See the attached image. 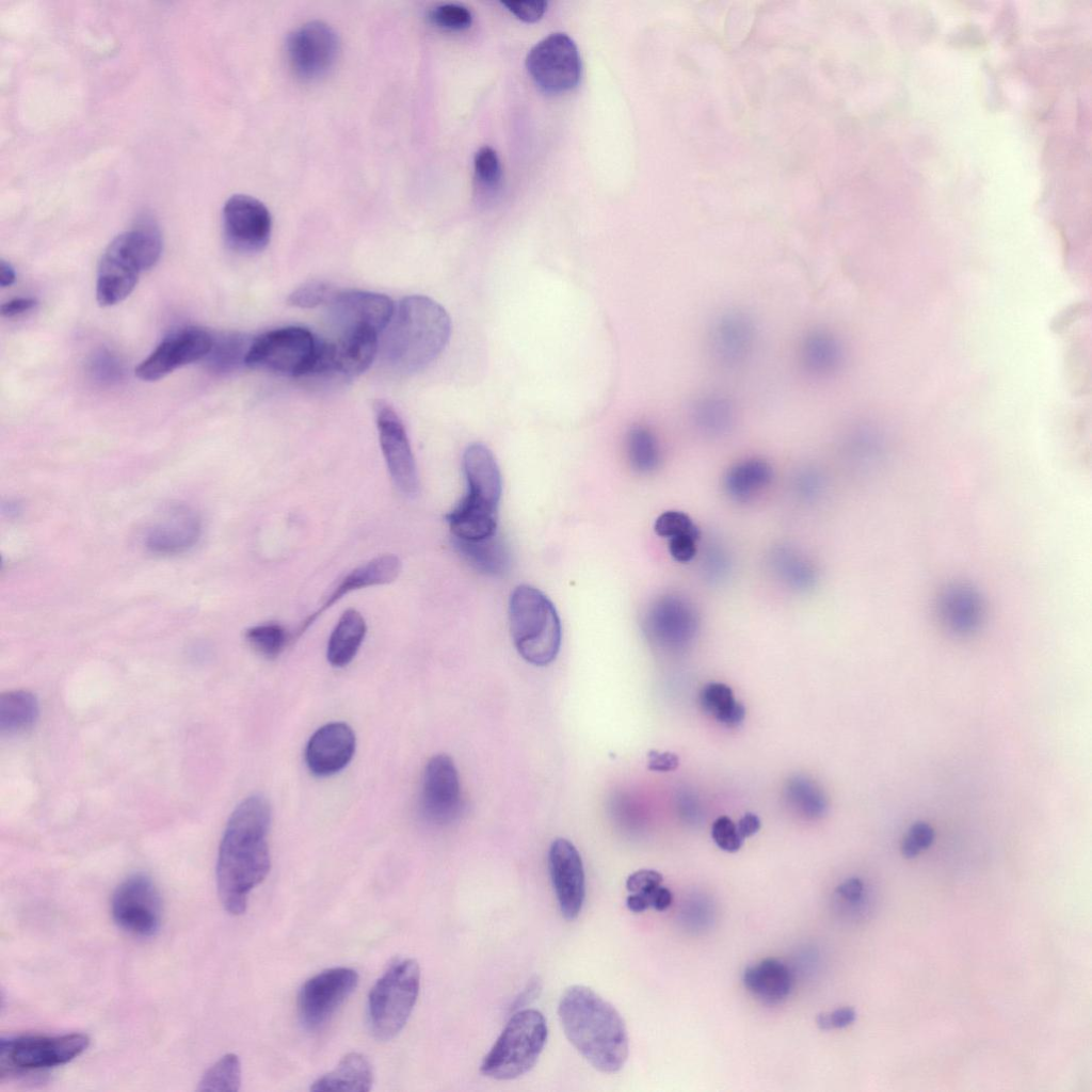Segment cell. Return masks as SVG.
Returning a JSON list of instances; mask_svg holds the SVG:
<instances>
[{"label":"cell","instance_id":"cell-1","mask_svg":"<svg viewBox=\"0 0 1092 1092\" xmlns=\"http://www.w3.org/2000/svg\"><path fill=\"white\" fill-rule=\"evenodd\" d=\"M270 804L259 794L244 799L228 819L219 848L216 887L229 914L245 912L251 890L270 871Z\"/></svg>","mask_w":1092,"mask_h":1092},{"label":"cell","instance_id":"cell-2","mask_svg":"<svg viewBox=\"0 0 1092 1092\" xmlns=\"http://www.w3.org/2000/svg\"><path fill=\"white\" fill-rule=\"evenodd\" d=\"M558 1014L573 1046L603 1073H616L628 1057V1034L616 1009L583 985L562 994Z\"/></svg>","mask_w":1092,"mask_h":1092},{"label":"cell","instance_id":"cell-3","mask_svg":"<svg viewBox=\"0 0 1092 1092\" xmlns=\"http://www.w3.org/2000/svg\"><path fill=\"white\" fill-rule=\"evenodd\" d=\"M383 356L402 373H415L432 364L445 350L451 335L446 309L425 295L404 298L382 333Z\"/></svg>","mask_w":1092,"mask_h":1092},{"label":"cell","instance_id":"cell-4","mask_svg":"<svg viewBox=\"0 0 1092 1092\" xmlns=\"http://www.w3.org/2000/svg\"><path fill=\"white\" fill-rule=\"evenodd\" d=\"M161 252L162 239L152 224H139L117 235L99 261L98 304L108 307L124 301L135 288L140 274L157 263Z\"/></svg>","mask_w":1092,"mask_h":1092},{"label":"cell","instance_id":"cell-5","mask_svg":"<svg viewBox=\"0 0 1092 1092\" xmlns=\"http://www.w3.org/2000/svg\"><path fill=\"white\" fill-rule=\"evenodd\" d=\"M510 629L518 654L527 662L545 667L561 647L562 628L553 604L540 590L521 584L509 603Z\"/></svg>","mask_w":1092,"mask_h":1092},{"label":"cell","instance_id":"cell-6","mask_svg":"<svg viewBox=\"0 0 1092 1092\" xmlns=\"http://www.w3.org/2000/svg\"><path fill=\"white\" fill-rule=\"evenodd\" d=\"M547 1034L546 1019L540 1011H516L483 1058L481 1074L496 1080H511L526 1074L536 1063Z\"/></svg>","mask_w":1092,"mask_h":1092},{"label":"cell","instance_id":"cell-7","mask_svg":"<svg viewBox=\"0 0 1092 1092\" xmlns=\"http://www.w3.org/2000/svg\"><path fill=\"white\" fill-rule=\"evenodd\" d=\"M420 989L416 960L392 963L369 992L367 1014L372 1034L381 1041L395 1038L405 1026Z\"/></svg>","mask_w":1092,"mask_h":1092},{"label":"cell","instance_id":"cell-8","mask_svg":"<svg viewBox=\"0 0 1092 1092\" xmlns=\"http://www.w3.org/2000/svg\"><path fill=\"white\" fill-rule=\"evenodd\" d=\"M321 338L301 326L276 328L255 337L245 366L287 376L311 375Z\"/></svg>","mask_w":1092,"mask_h":1092},{"label":"cell","instance_id":"cell-9","mask_svg":"<svg viewBox=\"0 0 1092 1092\" xmlns=\"http://www.w3.org/2000/svg\"><path fill=\"white\" fill-rule=\"evenodd\" d=\"M89 1044L90 1039L83 1033L1 1038V1076L65 1064L80 1056Z\"/></svg>","mask_w":1092,"mask_h":1092},{"label":"cell","instance_id":"cell-10","mask_svg":"<svg viewBox=\"0 0 1092 1092\" xmlns=\"http://www.w3.org/2000/svg\"><path fill=\"white\" fill-rule=\"evenodd\" d=\"M526 66L535 84L550 94L574 89L581 75L578 49L565 33H552L533 46Z\"/></svg>","mask_w":1092,"mask_h":1092},{"label":"cell","instance_id":"cell-11","mask_svg":"<svg viewBox=\"0 0 1092 1092\" xmlns=\"http://www.w3.org/2000/svg\"><path fill=\"white\" fill-rule=\"evenodd\" d=\"M111 914L114 922L130 934L155 935L162 920V901L152 880L144 873L125 879L113 893Z\"/></svg>","mask_w":1092,"mask_h":1092},{"label":"cell","instance_id":"cell-12","mask_svg":"<svg viewBox=\"0 0 1092 1092\" xmlns=\"http://www.w3.org/2000/svg\"><path fill=\"white\" fill-rule=\"evenodd\" d=\"M358 974L350 967L325 969L309 978L298 996L301 1023L309 1030L323 1026L352 994Z\"/></svg>","mask_w":1092,"mask_h":1092},{"label":"cell","instance_id":"cell-13","mask_svg":"<svg viewBox=\"0 0 1092 1092\" xmlns=\"http://www.w3.org/2000/svg\"><path fill=\"white\" fill-rule=\"evenodd\" d=\"M757 339L754 318L745 310L729 308L719 314L709 326L708 353L717 366L736 370L752 358Z\"/></svg>","mask_w":1092,"mask_h":1092},{"label":"cell","instance_id":"cell-14","mask_svg":"<svg viewBox=\"0 0 1092 1092\" xmlns=\"http://www.w3.org/2000/svg\"><path fill=\"white\" fill-rule=\"evenodd\" d=\"M286 50L294 74L302 79L312 80L325 75L334 65L339 39L331 26L312 20L292 31Z\"/></svg>","mask_w":1092,"mask_h":1092},{"label":"cell","instance_id":"cell-15","mask_svg":"<svg viewBox=\"0 0 1092 1092\" xmlns=\"http://www.w3.org/2000/svg\"><path fill=\"white\" fill-rule=\"evenodd\" d=\"M373 410L380 446L390 477L403 494L416 495L419 481L404 424L394 407L384 400H375Z\"/></svg>","mask_w":1092,"mask_h":1092},{"label":"cell","instance_id":"cell-16","mask_svg":"<svg viewBox=\"0 0 1092 1092\" xmlns=\"http://www.w3.org/2000/svg\"><path fill=\"white\" fill-rule=\"evenodd\" d=\"M463 806L459 773L452 758L446 754L433 756L427 764L420 793L423 818L436 825L453 822Z\"/></svg>","mask_w":1092,"mask_h":1092},{"label":"cell","instance_id":"cell-17","mask_svg":"<svg viewBox=\"0 0 1092 1092\" xmlns=\"http://www.w3.org/2000/svg\"><path fill=\"white\" fill-rule=\"evenodd\" d=\"M222 221L225 240L237 252H260L269 243L272 229L270 212L252 196H230L224 204Z\"/></svg>","mask_w":1092,"mask_h":1092},{"label":"cell","instance_id":"cell-18","mask_svg":"<svg viewBox=\"0 0 1092 1092\" xmlns=\"http://www.w3.org/2000/svg\"><path fill=\"white\" fill-rule=\"evenodd\" d=\"M378 351L379 333L369 328L340 332L336 340H321L314 374L355 378L371 366Z\"/></svg>","mask_w":1092,"mask_h":1092},{"label":"cell","instance_id":"cell-19","mask_svg":"<svg viewBox=\"0 0 1092 1092\" xmlns=\"http://www.w3.org/2000/svg\"><path fill=\"white\" fill-rule=\"evenodd\" d=\"M211 335L198 327H184L166 336L135 368L145 382L158 381L177 368L196 362L211 351Z\"/></svg>","mask_w":1092,"mask_h":1092},{"label":"cell","instance_id":"cell-20","mask_svg":"<svg viewBox=\"0 0 1092 1092\" xmlns=\"http://www.w3.org/2000/svg\"><path fill=\"white\" fill-rule=\"evenodd\" d=\"M326 305L339 332L369 328L382 334L396 309L387 295L364 290H336Z\"/></svg>","mask_w":1092,"mask_h":1092},{"label":"cell","instance_id":"cell-21","mask_svg":"<svg viewBox=\"0 0 1092 1092\" xmlns=\"http://www.w3.org/2000/svg\"><path fill=\"white\" fill-rule=\"evenodd\" d=\"M548 868L560 911L565 919L579 915L585 897V878L581 856L565 838H557L548 851Z\"/></svg>","mask_w":1092,"mask_h":1092},{"label":"cell","instance_id":"cell-22","mask_svg":"<svg viewBox=\"0 0 1092 1092\" xmlns=\"http://www.w3.org/2000/svg\"><path fill=\"white\" fill-rule=\"evenodd\" d=\"M355 735L343 722H332L317 729L308 740L305 760L309 771L320 777L341 771L355 752Z\"/></svg>","mask_w":1092,"mask_h":1092},{"label":"cell","instance_id":"cell-23","mask_svg":"<svg viewBox=\"0 0 1092 1092\" xmlns=\"http://www.w3.org/2000/svg\"><path fill=\"white\" fill-rule=\"evenodd\" d=\"M645 627L656 641L677 645L688 642L694 636L697 615L685 598L667 595L651 606L645 616Z\"/></svg>","mask_w":1092,"mask_h":1092},{"label":"cell","instance_id":"cell-24","mask_svg":"<svg viewBox=\"0 0 1092 1092\" xmlns=\"http://www.w3.org/2000/svg\"><path fill=\"white\" fill-rule=\"evenodd\" d=\"M798 362L802 371L814 380L834 376L845 362V348L840 338L825 327L808 330L798 346Z\"/></svg>","mask_w":1092,"mask_h":1092},{"label":"cell","instance_id":"cell-25","mask_svg":"<svg viewBox=\"0 0 1092 1092\" xmlns=\"http://www.w3.org/2000/svg\"><path fill=\"white\" fill-rule=\"evenodd\" d=\"M200 532V521L194 512L186 507H172L148 530L146 547L155 553L174 555L195 544Z\"/></svg>","mask_w":1092,"mask_h":1092},{"label":"cell","instance_id":"cell-26","mask_svg":"<svg viewBox=\"0 0 1092 1092\" xmlns=\"http://www.w3.org/2000/svg\"><path fill=\"white\" fill-rule=\"evenodd\" d=\"M464 473L469 498L498 508L502 481L492 451L480 443L469 445L463 455Z\"/></svg>","mask_w":1092,"mask_h":1092},{"label":"cell","instance_id":"cell-27","mask_svg":"<svg viewBox=\"0 0 1092 1092\" xmlns=\"http://www.w3.org/2000/svg\"><path fill=\"white\" fill-rule=\"evenodd\" d=\"M401 571V562L394 555H383L360 565L346 575L325 597L321 607L302 624L299 635L306 630L316 619L348 593L372 585L394 581Z\"/></svg>","mask_w":1092,"mask_h":1092},{"label":"cell","instance_id":"cell-28","mask_svg":"<svg viewBox=\"0 0 1092 1092\" xmlns=\"http://www.w3.org/2000/svg\"><path fill=\"white\" fill-rule=\"evenodd\" d=\"M938 610L948 629L959 635L974 632L982 620L981 600L965 585L948 588L941 596Z\"/></svg>","mask_w":1092,"mask_h":1092},{"label":"cell","instance_id":"cell-29","mask_svg":"<svg viewBox=\"0 0 1092 1092\" xmlns=\"http://www.w3.org/2000/svg\"><path fill=\"white\" fill-rule=\"evenodd\" d=\"M497 510L464 496L446 519L454 539L479 541L496 534Z\"/></svg>","mask_w":1092,"mask_h":1092},{"label":"cell","instance_id":"cell-30","mask_svg":"<svg viewBox=\"0 0 1092 1092\" xmlns=\"http://www.w3.org/2000/svg\"><path fill=\"white\" fill-rule=\"evenodd\" d=\"M693 425L707 436L727 433L736 421L737 407L729 396L720 391H707L696 397L690 405Z\"/></svg>","mask_w":1092,"mask_h":1092},{"label":"cell","instance_id":"cell-31","mask_svg":"<svg viewBox=\"0 0 1092 1092\" xmlns=\"http://www.w3.org/2000/svg\"><path fill=\"white\" fill-rule=\"evenodd\" d=\"M743 983L761 1001L775 1005L789 995L792 976L789 968L778 960L766 959L744 970Z\"/></svg>","mask_w":1092,"mask_h":1092},{"label":"cell","instance_id":"cell-32","mask_svg":"<svg viewBox=\"0 0 1092 1092\" xmlns=\"http://www.w3.org/2000/svg\"><path fill=\"white\" fill-rule=\"evenodd\" d=\"M373 1082L372 1065L360 1053L347 1054L331 1072L310 1086L311 1091L368 1092Z\"/></svg>","mask_w":1092,"mask_h":1092},{"label":"cell","instance_id":"cell-33","mask_svg":"<svg viewBox=\"0 0 1092 1092\" xmlns=\"http://www.w3.org/2000/svg\"><path fill=\"white\" fill-rule=\"evenodd\" d=\"M367 631L363 615L346 610L333 629L326 649L327 661L335 668L349 664L357 654Z\"/></svg>","mask_w":1092,"mask_h":1092},{"label":"cell","instance_id":"cell-34","mask_svg":"<svg viewBox=\"0 0 1092 1092\" xmlns=\"http://www.w3.org/2000/svg\"><path fill=\"white\" fill-rule=\"evenodd\" d=\"M772 467L761 459H748L733 465L726 472L724 487L730 498L748 501L772 481Z\"/></svg>","mask_w":1092,"mask_h":1092},{"label":"cell","instance_id":"cell-35","mask_svg":"<svg viewBox=\"0 0 1092 1092\" xmlns=\"http://www.w3.org/2000/svg\"><path fill=\"white\" fill-rule=\"evenodd\" d=\"M461 557L476 571L487 576H500L510 566V553L505 544L496 536L479 541L454 539Z\"/></svg>","mask_w":1092,"mask_h":1092},{"label":"cell","instance_id":"cell-36","mask_svg":"<svg viewBox=\"0 0 1092 1092\" xmlns=\"http://www.w3.org/2000/svg\"><path fill=\"white\" fill-rule=\"evenodd\" d=\"M38 716L36 697L28 691L3 693L0 697V729L16 734L32 727Z\"/></svg>","mask_w":1092,"mask_h":1092},{"label":"cell","instance_id":"cell-37","mask_svg":"<svg viewBox=\"0 0 1092 1092\" xmlns=\"http://www.w3.org/2000/svg\"><path fill=\"white\" fill-rule=\"evenodd\" d=\"M700 704L706 713L728 727L740 725L745 718L744 706L735 700L730 687L722 682L706 685L700 693Z\"/></svg>","mask_w":1092,"mask_h":1092},{"label":"cell","instance_id":"cell-38","mask_svg":"<svg viewBox=\"0 0 1092 1092\" xmlns=\"http://www.w3.org/2000/svg\"><path fill=\"white\" fill-rule=\"evenodd\" d=\"M626 449L631 467L639 472H651L661 460V449L655 433L645 425H636L629 430Z\"/></svg>","mask_w":1092,"mask_h":1092},{"label":"cell","instance_id":"cell-39","mask_svg":"<svg viewBox=\"0 0 1092 1092\" xmlns=\"http://www.w3.org/2000/svg\"><path fill=\"white\" fill-rule=\"evenodd\" d=\"M772 564L783 581L793 588L806 589L816 578L812 564L792 549H777L773 555Z\"/></svg>","mask_w":1092,"mask_h":1092},{"label":"cell","instance_id":"cell-40","mask_svg":"<svg viewBox=\"0 0 1092 1092\" xmlns=\"http://www.w3.org/2000/svg\"><path fill=\"white\" fill-rule=\"evenodd\" d=\"M241 1083V1063L235 1054H226L203 1075L198 1091H238Z\"/></svg>","mask_w":1092,"mask_h":1092},{"label":"cell","instance_id":"cell-41","mask_svg":"<svg viewBox=\"0 0 1092 1092\" xmlns=\"http://www.w3.org/2000/svg\"><path fill=\"white\" fill-rule=\"evenodd\" d=\"M254 338L241 334L222 336L211 348V364L221 371H229L241 365L245 359ZM209 353V354H210Z\"/></svg>","mask_w":1092,"mask_h":1092},{"label":"cell","instance_id":"cell-42","mask_svg":"<svg viewBox=\"0 0 1092 1092\" xmlns=\"http://www.w3.org/2000/svg\"><path fill=\"white\" fill-rule=\"evenodd\" d=\"M245 639L258 654L274 659L285 649L289 636L279 624L268 623L248 628L245 631Z\"/></svg>","mask_w":1092,"mask_h":1092},{"label":"cell","instance_id":"cell-43","mask_svg":"<svg viewBox=\"0 0 1092 1092\" xmlns=\"http://www.w3.org/2000/svg\"><path fill=\"white\" fill-rule=\"evenodd\" d=\"M335 292L336 289L327 283L312 280L293 290L288 298V302L290 305L299 308H315L319 305L327 304Z\"/></svg>","mask_w":1092,"mask_h":1092},{"label":"cell","instance_id":"cell-44","mask_svg":"<svg viewBox=\"0 0 1092 1092\" xmlns=\"http://www.w3.org/2000/svg\"><path fill=\"white\" fill-rule=\"evenodd\" d=\"M431 22L449 31H461L470 27L472 16L469 10L455 3H445L433 7L429 13Z\"/></svg>","mask_w":1092,"mask_h":1092},{"label":"cell","instance_id":"cell-45","mask_svg":"<svg viewBox=\"0 0 1092 1092\" xmlns=\"http://www.w3.org/2000/svg\"><path fill=\"white\" fill-rule=\"evenodd\" d=\"M476 179L485 188H495L501 179V166L498 156L488 146L480 148L473 159Z\"/></svg>","mask_w":1092,"mask_h":1092},{"label":"cell","instance_id":"cell-46","mask_svg":"<svg viewBox=\"0 0 1092 1092\" xmlns=\"http://www.w3.org/2000/svg\"><path fill=\"white\" fill-rule=\"evenodd\" d=\"M789 791L796 804L802 803L799 808L807 816L816 817L825 807V801L820 791L806 780L796 778L791 783Z\"/></svg>","mask_w":1092,"mask_h":1092},{"label":"cell","instance_id":"cell-47","mask_svg":"<svg viewBox=\"0 0 1092 1092\" xmlns=\"http://www.w3.org/2000/svg\"><path fill=\"white\" fill-rule=\"evenodd\" d=\"M935 837L933 828L924 821L912 824L903 837L900 851L905 858H913L928 849Z\"/></svg>","mask_w":1092,"mask_h":1092},{"label":"cell","instance_id":"cell-48","mask_svg":"<svg viewBox=\"0 0 1092 1092\" xmlns=\"http://www.w3.org/2000/svg\"><path fill=\"white\" fill-rule=\"evenodd\" d=\"M711 837L720 849L729 853L737 852L743 844L736 823L727 816H720L713 821Z\"/></svg>","mask_w":1092,"mask_h":1092},{"label":"cell","instance_id":"cell-49","mask_svg":"<svg viewBox=\"0 0 1092 1092\" xmlns=\"http://www.w3.org/2000/svg\"><path fill=\"white\" fill-rule=\"evenodd\" d=\"M691 518L680 511H667L660 514L654 525L655 532L662 537L673 536L689 532L695 529Z\"/></svg>","mask_w":1092,"mask_h":1092},{"label":"cell","instance_id":"cell-50","mask_svg":"<svg viewBox=\"0 0 1092 1092\" xmlns=\"http://www.w3.org/2000/svg\"><path fill=\"white\" fill-rule=\"evenodd\" d=\"M700 535V530L696 527L689 532L669 539V551L671 556L679 562L691 561L696 555Z\"/></svg>","mask_w":1092,"mask_h":1092},{"label":"cell","instance_id":"cell-51","mask_svg":"<svg viewBox=\"0 0 1092 1092\" xmlns=\"http://www.w3.org/2000/svg\"><path fill=\"white\" fill-rule=\"evenodd\" d=\"M661 883L662 876L658 871L640 869L627 878L626 888L630 894H643L648 898V895L660 886Z\"/></svg>","mask_w":1092,"mask_h":1092},{"label":"cell","instance_id":"cell-52","mask_svg":"<svg viewBox=\"0 0 1092 1092\" xmlns=\"http://www.w3.org/2000/svg\"><path fill=\"white\" fill-rule=\"evenodd\" d=\"M502 4L518 19L526 22L537 21L546 11V1H503Z\"/></svg>","mask_w":1092,"mask_h":1092},{"label":"cell","instance_id":"cell-53","mask_svg":"<svg viewBox=\"0 0 1092 1092\" xmlns=\"http://www.w3.org/2000/svg\"><path fill=\"white\" fill-rule=\"evenodd\" d=\"M856 1013L852 1008H841L830 1013L820 1014L817 1022L822 1029L844 1028L852 1024Z\"/></svg>","mask_w":1092,"mask_h":1092},{"label":"cell","instance_id":"cell-54","mask_svg":"<svg viewBox=\"0 0 1092 1092\" xmlns=\"http://www.w3.org/2000/svg\"><path fill=\"white\" fill-rule=\"evenodd\" d=\"M679 766V757L672 752H658L652 750L647 754V768L651 771L670 772Z\"/></svg>","mask_w":1092,"mask_h":1092},{"label":"cell","instance_id":"cell-55","mask_svg":"<svg viewBox=\"0 0 1092 1092\" xmlns=\"http://www.w3.org/2000/svg\"><path fill=\"white\" fill-rule=\"evenodd\" d=\"M33 298H16L1 305V315L6 318L20 316L36 306Z\"/></svg>","mask_w":1092,"mask_h":1092},{"label":"cell","instance_id":"cell-56","mask_svg":"<svg viewBox=\"0 0 1092 1092\" xmlns=\"http://www.w3.org/2000/svg\"><path fill=\"white\" fill-rule=\"evenodd\" d=\"M863 890L864 884L857 878H851L846 880L837 888V892L840 894V896L851 902L860 900L863 895Z\"/></svg>","mask_w":1092,"mask_h":1092},{"label":"cell","instance_id":"cell-57","mask_svg":"<svg viewBox=\"0 0 1092 1092\" xmlns=\"http://www.w3.org/2000/svg\"><path fill=\"white\" fill-rule=\"evenodd\" d=\"M737 830L741 838L744 840L748 837L756 834L760 829V820L757 815L753 813L744 814L739 821L736 823Z\"/></svg>","mask_w":1092,"mask_h":1092},{"label":"cell","instance_id":"cell-58","mask_svg":"<svg viewBox=\"0 0 1092 1092\" xmlns=\"http://www.w3.org/2000/svg\"><path fill=\"white\" fill-rule=\"evenodd\" d=\"M651 906L657 911L667 910L673 900L672 893L664 886H658L648 895Z\"/></svg>","mask_w":1092,"mask_h":1092},{"label":"cell","instance_id":"cell-59","mask_svg":"<svg viewBox=\"0 0 1092 1092\" xmlns=\"http://www.w3.org/2000/svg\"><path fill=\"white\" fill-rule=\"evenodd\" d=\"M626 905L633 913L644 912L651 906L648 898L643 894H630L626 899Z\"/></svg>","mask_w":1092,"mask_h":1092},{"label":"cell","instance_id":"cell-60","mask_svg":"<svg viewBox=\"0 0 1092 1092\" xmlns=\"http://www.w3.org/2000/svg\"><path fill=\"white\" fill-rule=\"evenodd\" d=\"M16 279V273L10 262L1 260L0 262V286L2 288L10 287Z\"/></svg>","mask_w":1092,"mask_h":1092}]
</instances>
